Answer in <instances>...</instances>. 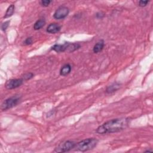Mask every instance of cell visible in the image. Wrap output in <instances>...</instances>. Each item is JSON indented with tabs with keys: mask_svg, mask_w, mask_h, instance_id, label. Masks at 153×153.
I'll use <instances>...</instances> for the list:
<instances>
[{
	"mask_svg": "<svg viewBox=\"0 0 153 153\" xmlns=\"http://www.w3.org/2000/svg\"><path fill=\"white\" fill-rule=\"evenodd\" d=\"M129 123L130 119L128 118L112 119L99 126L96 132L101 134L118 132L127 127Z\"/></svg>",
	"mask_w": 153,
	"mask_h": 153,
	"instance_id": "1",
	"label": "cell"
},
{
	"mask_svg": "<svg viewBox=\"0 0 153 153\" xmlns=\"http://www.w3.org/2000/svg\"><path fill=\"white\" fill-rule=\"evenodd\" d=\"M97 143L98 140L96 138H88L77 143L74 148L77 151L85 152L93 149Z\"/></svg>",
	"mask_w": 153,
	"mask_h": 153,
	"instance_id": "2",
	"label": "cell"
},
{
	"mask_svg": "<svg viewBox=\"0 0 153 153\" xmlns=\"http://www.w3.org/2000/svg\"><path fill=\"white\" fill-rule=\"evenodd\" d=\"M21 99V97L18 95H15L6 99L1 105V110L6 111L14 107L20 102Z\"/></svg>",
	"mask_w": 153,
	"mask_h": 153,
	"instance_id": "3",
	"label": "cell"
},
{
	"mask_svg": "<svg viewBox=\"0 0 153 153\" xmlns=\"http://www.w3.org/2000/svg\"><path fill=\"white\" fill-rule=\"evenodd\" d=\"M81 46L78 43H65L63 44H58L56 46V51L58 53L67 52L71 53L79 49Z\"/></svg>",
	"mask_w": 153,
	"mask_h": 153,
	"instance_id": "4",
	"label": "cell"
},
{
	"mask_svg": "<svg viewBox=\"0 0 153 153\" xmlns=\"http://www.w3.org/2000/svg\"><path fill=\"white\" fill-rule=\"evenodd\" d=\"M76 143L71 141H67L60 144L55 148V151L57 152H65L70 151L75 148Z\"/></svg>",
	"mask_w": 153,
	"mask_h": 153,
	"instance_id": "5",
	"label": "cell"
},
{
	"mask_svg": "<svg viewBox=\"0 0 153 153\" xmlns=\"http://www.w3.org/2000/svg\"><path fill=\"white\" fill-rule=\"evenodd\" d=\"M70 13V10L66 6L59 7L55 12L53 14L54 18L57 20H60L65 19L68 15Z\"/></svg>",
	"mask_w": 153,
	"mask_h": 153,
	"instance_id": "6",
	"label": "cell"
},
{
	"mask_svg": "<svg viewBox=\"0 0 153 153\" xmlns=\"http://www.w3.org/2000/svg\"><path fill=\"white\" fill-rule=\"evenodd\" d=\"M23 80L22 78H18V79H11L10 80H8L6 84L5 87L6 89L9 90L14 89L16 88H18L20 86H21L23 83Z\"/></svg>",
	"mask_w": 153,
	"mask_h": 153,
	"instance_id": "7",
	"label": "cell"
},
{
	"mask_svg": "<svg viewBox=\"0 0 153 153\" xmlns=\"http://www.w3.org/2000/svg\"><path fill=\"white\" fill-rule=\"evenodd\" d=\"M61 29V26L56 23H50L47 28V32L50 33H56L59 32Z\"/></svg>",
	"mask_w": 153,
	"mask_h": 153,
	"instance_id": "8",
	"label": "cell"
},
{
	"mask_svg": "<svg viewBox=\"0 0 153 153\" xmlns=\"http://www.w3.org/2000/svg\"><path fill=\"white\" fill-rule=\"evenodd\" d=\"M120 86H121L120 83H117V82L114 83L107 88L106 92L108 94L116 92L117 90H118L119 89H120Z\"/></svg>",
	"mask_w": 153,
	"mask_h": 153,
	"instance_id": "9",
	"label": "cell"
},
{
	"mask_svg": "<svg viewBox=\"0 0 153 153\" xmlns=\"http://www.w3.org/2000/svg\"><path fill=\"white\" fill-rule=\"evenodd\" d=\"M71 66L70 64L64 65L60 70V75L62 76H66L68 75L71 71Z\"/></svg>",
	"mask_w": 153,
	"mask_h": 153,
	"instance_id": "10",
	"label": "cell"
},
{
	"mask_svg": "<svg viewBox=\"0 0 153 153\" xmlns=\"http://www.w3.org/2000/svg\"><path fill=\"white\" fill-rule=\"evenodd\" d=\"M105 46V43L104 41L101 40L99 41H98L93 47V51L95 53H98L100 52L102 50H103L104 47Z\"/></svg>",
	"mask_w": 153,
	"mask_h": 153,
	"instance_id": "11",
	"label": "cell"
},
{
	"mask_svg": "<svg viewBox=\"0 0 153 153\" xmlns=\"http://www.w3.org/2000/svg\"><path fill=\"white\" fill-rule=\"evenodd\" d=\"M46 25V21L44 19H40L38 20L33 25V29L36 31L39 30Z\"/></svg>",
	"mask_w": 153,
	"mask_h": 153,
	"instance_id": "12",
	"label": "cell"
},
{
	"mask_svg": "<svg viewBox=\"0 0 153 153\" xmlns=\"http://www.w3.org/2000/svg\"><path fill=\"white\" fill-rule=\"evenodd\" d=\"M14 10H15L14 5H13V4L10 5L6 11V13L4 16V18L6 19V18H8L11 17L13 14V13L14 12Z\"/></svg>",
	"mask_w": 153,
	"mask_h": 153,
	"instance_id": "13",
	"label": "cell"
},
{
	"mask_svg": "<svg viewBox=\"0 0 153 153\" xmlns=\"http://www.w3.org/2000/svg\"><path fill=\"white\" fill-rule=\"evenodd\" d=\"M33 76H34V75H33V73H28L25 74L23 75L22 79L23 80H31V78H32L33 77Z\"/></svg>",
	"mask_w": 153,
	"mask_h": 153,
	"instance_id": "14",
	"label": "cell"
},
{
	"mask_svg": "<svg viewBox=\"0 0 153 153\" xmlns=\"http://www.w3.org/2000/svg\"><path fill=\"white\" fill-rule=\"evenodd\" d=\"M51 2L52 1H50V0H42V1L40 2V4L43 7H46L50 5Z\"/></svg>",
	"mask_w": 153,
	"mask_h": 153,
	"instance_id": "15",
	"label": "cell"
},
{
	"mask_svg": "<svg viewBox=\"0 0 153 153\" xmlns=\"http://www.w3.org/2000/svg\"><path fill=\"white\" fill-rule=\"evenodd\" d=\"M10 23V21H6V22H4L2 24V25H1V29H2V31H6V29L8 28V27L9 26Z\"/></svg>",
	"mask_w": 153,
	"mask_h": 153,
	"instance_id": "16",
	"label": "cell"
},
{
	"mask_svg": "<svg viewBox=\"0 0 153 153\" xmlns=\"http://www.w3.org/2000/svg\"><path fill=\"white\" fill-rule=\"evenodd\" d=\"M33 43V39L32 37H28L23 42V44L25 46H28L31 44Z\"/></svg>",
	"mask_w": 153,
	"mask_h": 153,
	"instance_id": "17",
	"label": "cell"
},
{
	"mask_svg": "<svg viewBox=\"0 0 153 153\" xmlns=\"http://www.w3.org/2000/svg\"><path fill=\"white\" fill-rule=\"evenodd\" d=\"M149 1H140L139 2V6L141 7H144L147 6Z\"/></svg>",
	"mask_w": 153,
	"mask_h": 153,
	"instance_id": "18",
	"label": "cell"
},
{
	"mask_svg": "<svg viewBox=\"0 0 153 153\" xmlns=\"http://www.w3.org/2000/svg\"><path fill=\"white\" fill-rule=\"evenodd\" d=\"M146 152H152V150H147L145 151Z\"/></svg>",
	"mask_w": 153,
	"mask_h": 153,
	"instance_id": "19",
	"label": "cell"
}]
</instances>
